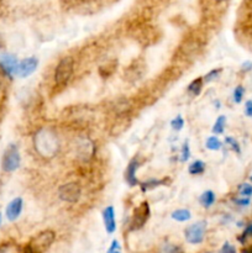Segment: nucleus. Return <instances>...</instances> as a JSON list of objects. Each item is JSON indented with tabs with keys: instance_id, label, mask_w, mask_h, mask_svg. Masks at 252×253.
<instances>
[{
	"instance_id": "1",
	"label": "nucleus",
	"mask_w": 252,
	"mask_h": 253,
	"mask_svg": "<svg viewBox=\"0 0 252 253\" xmlns=\"http://www.w3.org/2000/svg\"><path fill=\"white\" fill-rule=\"evenodd\" d=\"M36 151L43 157H52L58 150V141L48 130H41L35 137Z\"/></svg>"
},
{
	"instance_id": "2",
	"label": "nucleus",
	"mask_w": 252,
	"mask_h": 253,
	"mask_svg": "<svg viewBox=\"0 0 252 253\" xmlns=\"http://www.w3.org/2000/svg\"><path fill=\"white\" fill-rule=\"evenodd\" d=\"M54 239H56L54 232L51 231V230H46V231H42L41 234L34 237L31 242L27 245V247L32 253H44L52 246Z\"/></svg>"
},
{
	"instance_id": "3",
	"label": "nucleus",
	"mask_w": 252,
	"mask_h": 253,
	"mask_svg": "<svg viewBox=\"0 0 252 253\" xmlns=\"http://www.w3.org/2000/svg\"><path fill=\"white\" fill-rule=\"evenodd\" d=\"M74 62L72 57H64L57 64L56 72H54V82L57 85H64L71 79L73 74Z\"/></svg>"
},
{
	"instance_id": "4",
	"label": "nucleus",
	"mask_w": 252,
	"mask_h": 253,
	"mask_svg": "<svg viewBox=\"0 0 252 253\" xmlns=\"http://www.w3.org/2000/svg\"><path fill=\"white\" fill-rule=\"evenodd\" d=\"M21 157H20L19 148L16 145H9L2 155L1 168L5 172H15L20 167Z\"/></svg>"
},
{
	"instance_id": "5",
	"label": "nucleus",
	"mask_w": 252,
	"mask_h": 253,
	"mask_svg": "<svg viewBox=\"0 0 252 253\" xmlns=\"http://www.w3.org/2000/svg\"><path fill=\"white\" fill-rule=\"evenodd\" d=\"M205 231H207V221L200 220V221L194 222L189 225L184 230V237L188 244L190 245H199L204 241Z\"/></svg>"
},
{
	"instance_id": "6",
	"label": "nucleus",
	"mask_w": 252,
	"mask_h": 253,
	"mask_svg": "<svg viewBox=\"0 0 252 253\" xmlns=\"http://www.w3.org/2000/svg\"><path fill=\"white\" fill-rule=\"evenodd\" d=\"M59 198L67 203H77L81 198V187L78 183H67L58 189Z\"/></svg>"
},
{
	"instance_id": "7",
	"label": "nucleus",
	"mask_w": 252,
	"mask_h": 253,
	"mask_svg": "<svg viewBox=\"0 0 252 253\" xmlns=\"http://www.w3.org/2000/svg\"><path fill=\"white\" fill-rule=\"evenodd\" d=\"M150 205L147 202H143L137 209L135 210L132 216V221H131V229L138 230L143 227V225L147 222L148 217H150Z\"/></svg>"
},
{
	"instance_id": "8",
	"label": "nucleus",
	"mask_w": 252,
	"mask_h": 253,
	"mask_svg": "<svg viewBox=\"0 0 252 253\" xmlns=\"http://www.w3.org/2000/svg\"><path fill=\"white\" fill-rule=\"evenodd\" d=\"M19 66L16 56L11 53H1L0 54V68L2 69L6 76L12 77L16 76V69Z\"/></svg>"
},
{
	"instance_id": "9",
	"label": "nucleus",
	"mask_w": 252,
	"mask_h": 253,
	"mask_svg": "<svg viewBox=\"0 0 252 253\" xmlns=\"http://www.w3.org/2000/svg\"><path fill=\"white\" fill-rule=\"evenodd\" d=\"M37 66H39V59L36 57H29V58L22 59L17 66L16 76H19L20 78H26L36 71Z\"/></svg>"
},
{
	"instance_id": "10",
	"label": "nucleus",
	"mask_w": 252,
	"mask_h": 253,
	"mask_svg": "<svg viewBox=\"0 0 252 253\" xmlns=\"http://www.w3.org/2000/svg\"><path fill=\"white\" fill-rule=\"evenodd\" d=\"M22 207H24V202H22L21 198H15L11 202L7 204L6 210H5V215H6V219L9 221H15V220L19 219V216L21 215Z\"/></svg>"
},
{
	"instance_id": "11",
	"label": "nucleus",
	"mask_w": 252,
	"mask_h": 253,
	"mask_svg": "<svg viewBox=\"0 0 252 253\" xmlns=\"http://www.w3.org/2000/svg\"><path fill=\"white\" fill-rule=\"evenodd\" d=\"M103 220L104 226L108 234H114L116 230V221H115V210L113 207H108L103 210Z\"/></svg>"
},
{
	"instance_id": "12",
	"label": "nucleus",
	"mask_w": 252,
	"mask_h": 253,
	"mask_svg": "<svg viewBox=\"0 0 252 253\" xmlns=\"http://www.w3.org/2000/svg\"><path fill=\"white\" fill-rule=\"evenodd\" d=\"M138 167H140V166H138V161L136 160V158H133V160L130 161L127 168H126L125 180L130 187H135V185L138 184L137 177H136V170L138 169Z\"/></svg>"
},
{
	"instance_id": "13",
	"label": "nucleus",
	"mask_w": 252,
	"mask_h": 253,
	"mask_svg": "<svg viewBox=\"0 0 252 253\" xmlns=\"http://www.w3.org/2000/svg\"><path fill=\"white\" fill-rule=\"evenodd\" d=\"M199 203L204 208H210L215 203V194L211 190H207V192L203 193L199 198Z\"/></svg>"
},
{
	"instance_id": "14",
	"label": "nucleus",
	"mask_w": 252,
	"mask_h": 253,
	"mask_svg": "<svg viewBox=\"0 0 252 253\" xmlns=\"http://www.w3.org/2000/svg\"><path fill=\"white\" fill-rule=\"evenodd\" d=\"M190 217H192V212L187 209H178L172 212V219L175 220V221L185 222L190 220Z\"/></svg>"
},
{
	"instance_id": "15",
	"label": "nucleus",
	"mask_w": 252,
	"mask_h": 253,
	"mask_svg": "<svg viewBox=\"0 0 252 253\" xmlns=\"http://www.w3.org/2000/svg\"><path fill=\"white\" fill-rule=\"evenodd\" d=\"M202 88H203V79L197 78L194 79L189 85H188V93H189L192 96H197L199 95L200 91H202Z\"/></svg>"
},
{
	"instance_id": "16",
	"label": "nucleus",
	"mask_w": 252,
	"mask_h": 253,
	"mask_svg": "<svg viewBox=\"0 0 252 253\" xmlns=\"http://www.w3.org/2000/svg\"><path fill=\"white\" fill-rule=\"evenodd\" d=\"M188 170H189L190 174H193V175L203 174V173L205 172V163L203 162V161H199V160L194 161V162L189 166Z\"/></svg>"
},
{
	"instance_id": "17",
	"label": "nucleus",
	"mask_w": 252,
	"mask_h": 253,
	"mask_svg": "<svg viewBox=\"0 0 252 253\" xmlns=\"http://www.w3.org/2000/svg\"><path fill=\"white\" fill-rule=\"evenodd\" d=\"M225 124H226V118H225L224 115H220L219 118L216 119V121H215L214 126H212V132H214L215 135H221V133H224Z\"/></svg>"
},
{
	"instance_id": "18",
	"label": "nucleus",
	"mask_w": 252,
	"mask_h": 253,
	"mask_svg": "<svg viewBox=\"0 0 252 253\" xmlns=\"http://www.w3.org/2000/svg\"><path fill=\"white\" fill-rule=\"evenodd\" d=\"M0 253H24V251H21L17 245L7 242V244L0 245Z\"/></svg>"
},
{
	"instance_id": "19",
	"label": "nucleus",
	"mask_w": 252,
	"mask_h": 253,
	"mask_svg": "<svg viewBox=\"0 0 252 253\" xmlns=\"http://www.w3.org/2000/svg\"><path fill=\"white\" fill-rule=\"evenodd\" d=\"M222 143L216 136H211L207 140V148L210 151H219L221 148Z\"/></svg>"
},
{
	"instance_id": "20",
	"label": "nucleus",
	"mask_w": 252,
	"mask_h": 253,
	"mask_svg": "<svg viewBox=\"0 0 252 253\" xmlns=\"http://www.w3.org/2000/svg\"><path fill=\"white\" fill-rule=\"evenodd\" d=\"M165 182L166 180L150 179V180H147V182H143L142 184H141V189H142V192H147V190L153 189V188L160 187V185H162Z\"/></svg>"
},
{
	"instance_id": "21",
	"label": "nucleus",
	"mask_w": 252,
	"mask_h": 253,
	"mask_svg": "<svg viewBox=\"0 0 252 253\" xmlns=\"http://www.w3.org/2000/svg\"><path fill=\"white\" fill-rule=\"evenodd\" d=\"M161 253H184L179 246L173 244H165L161 249Z\"/></svg>"
},
{
	"instance_id": "22",
	"label": "nucleus",
	"mask_w": 252,
	"mask_h": 253,
	"mask_svg": "<svg viewBox=\"0 0 252 253\" xmlns=\"http://www.w3.org/2000/svg\"><path fill=\"white\" fill-rule=\"evenodd\" d=\"M252 237V221L249 222L247 224V226L245 227L244 232L241 234V236H239V241L241 242V244H245V242L247 241L249 239H251Z\"/></svg>"
},
{
	"instance_id": "23",
	"label": "nucleus",
	"mask_w": 252,
	"mask_h": 253,
	"mask_svg": "<svg viewBox=\"0 0 252 253\" xmlns=\"http://www.w3.org/2000/svg\"><path fill=\"white\" fill-rule=\"evenodd\" d=\"M170 126H172L173 130L175 131H180L183 128V126H184V120H183V118L180 115L175 116V119H173L172 123H170Z\"/></svg>"
},
{
	"instance_id": "24",
	"label": "nucleus",
	"mask_w": 252,
	"mask_h": 253,
	"mask_svg": "<svg viewBox=\"0 0 252 253\" xmlns=\"http://www.w3.org/2000/svg\"><path fill=\"white\" fill-rule=\"evenodd\" d=\"M244 94H245V89L242 85H239L235 88L234 90V101L236 104H240L242 101V98H244Z\"/></svg>"
},
{
	"instance_id": "25",
	"label": "nucleus",
	"mask_w": 252,
	"mask_h": 253,
	"mask_svg": "<svg viewBox=\"0 0 252 253\" xmlns=\"http://www.w3.org/2000/svg\"><path fill=\"white\" fill-rule=\"evenodd\" d=\"M239 192H240V194L242 195V197L250 198L252 195V185L247 184V183H245V184H241L239 187Z\"/></svg>"
},
{
	"instance_id": "26",
	"label": "nucleus",
	"mask_w": 252,
	"mask_h": 253,
	"mask_svg": "<svg viewBox=\"0 0 252 253\" xmlns=\"http://www.w3.org/2000/svg\"><path fill=\"white\" fill-rule=\"evenodd\" d=\"M220 73H221V69H212V71H210L209 73L205 74L204 82L205 83H210V82L215 81V79L220 76Z\"/></svg>"
},
{
	"instance_id": "27",
	"label": "nucleus",
	"mask_w": 252,
	"mask_h": 253,
	"mask_svg": "<svg viewBox=\"0 0 252 253\" xmlns=\"http://www.w3.org/2000/svg\"><path fill=\"white\" fill-rule=\"evenodd\" d=\"M190 157V148H189V143L188 141H185L183 143V147H182V157H180V161L182 162H187Z\"/></svg>"
},
{
	"instance_id": "28",
	"label": "nucleus",
	"mask_w": 252,
	"mask_h": 253,
	"mask_svg": "<svg viewBox=\"0 0 252 253\" xmlns=\"http://www.w3.org/2000/svg\"><path fill=\"white\" fill-rule=\"evenodd\" d=\"M225 142L229 143V145L231 146V148L235 151V152H236V153H241V148H240V146H239V143H237V141H235L234 138H232V137H226V138H225Z\"/></svg>"
},
{
	"instance_id": "29",
	"label": "nucleus",
	"mask_w": 252,
	"mask_h": 253,
	"mask_svg": "<svg viewBox=\"0 0 252 253\" xmlns=\"http://www.w3.org/2000/svg\"><path fill=\"white\" fill-rule=\"evenodd\" d=\"M220 253H236V249H235L234 245H231L230 242H225L222 245L221 250H220Z\"/></svg>"
},
{
	"instance_id": "30",
	"label": "nucleus",
	"mask_w": 252,
	"mask_h": 253,
	"mask_svg": "<svg viewBox=\"0 0 252 253\" xmlns=\"http://www.w3.org/2000/svg\"><path fill=\"white\" fill-rule=\"evenodd\" d=\"M234 202H235V204H237L239 207H249L250 203H251L250 202L249 198H246V197L241 198V199H235Z\"/></svg>"
},
{
	"instance_id": "31",
	"label": "nucleus",
	"mask_w": 252,
	"mask_h": 253,
	"mask_svg": "<svg viewBox=\"0 0 252 253\" xmlns=\"http://www.w3.org/2000/svg\"><path fill=\"white\" fill-rule=\"evenodd\" d=\"M245 114L249 118H252V100H247L245 104Z\"/></svg>"
},
{
	"instance_id": "32",
	"label": "nucleus",
	"mask_w": 252,
	"mask_h": 253,
	"mask_svg": "<svg viewBox=\"0 0 252 253\" xmlns=\"http://www.w3.org/2000/svg\"><path fill=\"white\" fill-rule=\"evenodd\" d=\"M119 250H120V245H119V242L116 241V240H114V241L111 242L110 247H109L108 252H106V253H114V252L119 251Z\"/></svg>"
},
{
	"instance_id": "33",
	"label": "nucleus",
	"mask_w": 252,
	"mask_h": 253,
	"mask_svg": "<svg viewBox=\"0 0 252 253\" xmlns=\"http://www.w3.org/2000/svg\"><path fill=\"white\" fill-rule=\"evenodd\" d=\"M241 71L242 72L252 71V62L251 61L244 62V63H242V66H241Z\"/></svg>"
},
{
	"instance_id": "34",
	"label": "nucleus",
	"mask_w": 252,
	"mask_h": 253,
	"mask_svg": "<svg viewBox=\"0 0 252 253\" xmlns=\"http://www.w3.org/2000/svg\"><path fill=\"white\" fill-rule=\"evenodd\" d=\"M242 253H252V246H251V247H247V249L242 250Z\"/></svg>"
},
{
	"instance_id": "35",
	"label": "nucleus",
	"mask_w": 252,
	"mask_h": 253,
	"mask_svg": "<svg viewBox=\"0 0 252 253\" xmlns=\"http://www.w3.org/2000/svg\"><path fill=\"white\" fill-rule=\"evenodd\" d=\"M2 47H4V40H2L1 35H0V49H1Z\"/></svg>"
},
{
	"instance_id": "36",
	"label": "nucleus",
	"mask_w": 252,
	"mask_h": 253,
	"mask_svg": "<svg viewBox=\"0 0 252 253\" xmlns=\"http://www.w3.org/2000/svg\"><path fill=\"white\" fill-rule=\"evenodd\" d=\"M1 221H2V217H1V214H0V226H1Z\"/></svg>"
},
{
	"instance_id": "37",
	"label": "nucleus",
	"mask_w": 252,
	"mask_h": 253,
	"mask_svg": "<svg viewBox=\"0 0 252 253\" xmlns=\"http://www.w3.org/2000/svg\"><path fill=\"white\" fill-rule=\"evenodd\" d=\"M114 253H121V252H120V250H119V251H116V252H114Z\"/></svg>"
},
{
	"instance_id": "38",
	"label": "nucleus",
	"mask_w": 252,
	"mask_h": 253,
	"mask_svg": "<svg viewBox=\"0 0 252 253\" xmlns=\"http://www.w3.org/2000/svg\"><path fill=\"white\" fill-rule=\"evenodd\" d=\"M217 1H224V0H217Z\"/></svg>"
},
{
	"instance_id": "39",
	"label": "nucleus",
	"mask_w": 252,
	"mask_h": 253,
	"mask_svg": "<svg viewBox=\"0 0 252 253\" xmlns=\"http://www.w3.org/2000/svg\"><path fill=\"white\" fill-rule=\"evenodd\" d=\"M204 253H211V252H204Z\"/></svg>"
},
{
	"instance_id": "40",
	"label": "nucleus",
	"mask_w": 252,
	"mask_h": 253,
	"mask_svg": "<svg viewBox=\"0 0 252 253\" xmlns=\"http://www.w3.org/2000/svg\"><path fill=\"white\" fill-rule=\"evenodd\" d=\"M250 179H251V182H252V177H251V178H250Z\"/></svg>"
}]
</instances>
